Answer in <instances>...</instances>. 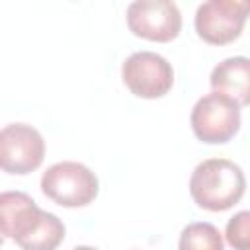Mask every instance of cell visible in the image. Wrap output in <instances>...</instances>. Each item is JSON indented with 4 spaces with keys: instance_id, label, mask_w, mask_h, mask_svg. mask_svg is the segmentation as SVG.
Here are the masks:
<instances>
[{
    "instance_id": "obj_5",
    "label": "cell",
    "mask_w": 250,
    "mask_h": 250,
    "mask_svg": "<svg viewBox=\"0 0 250 250\" xmlns=\"http://www.w3.org/2000/svg\"><path fill=\"white\" fill-rule=\"evenodd\" d=\"M121 76L131 94L145 100L166 96L174 84L172 64L152 51H137L129 55L121 66Z\"/></svg>"
},
{
    "instance_id": "obj_12",
    "label": "cell",
    "mask_w": 250,
    "mask_h": 250,
    "mask_svg": "<svg viewBox=\"0 0 250 250\" xmlns=\"http://www.w3.org/2000/svg\"><path fill=\"white\" fill-rule=\"evenodd\" d=\"M225 238L234 250H250V211H238L229 219Z\"/></svg>"
},
{
    "instance_id": "obj_10",
    "label": "cell",
    "mask_w": 250,
    "mask_h": 250,
    "mask_svg": "<svg viewBox=\"0 0 250 250\" xmlns=\"http://www.w3.org/2000/svg\"><path fill=\"white\" fill-rule=\"evenodd\" d=\"M64 225L62 221L49 213V211H43L39 221L33 225V229L21 236L16 244L21 248V250H57L59 244L64 240Z\"/></svg>"
},
{
    "instance_id": "obj_9",
    "label": "cell",
    "mask_w": 250,
    "mask_h": 250,
    "mask_svg": "<svg viewBox=\"0 0 250 250\" xmlns=\"http://www.w3.org/2000/svg\"><path fill=\"white\" fill-rule=\"evenodd\" d=\"M213 92L225 94L238 105H250V59L229 57L221 61L209 76Z\"/></svg>"
},
{
    "instance_id": "obj_11",
    "label": "cell",
    "mask_w": 250,
    "mask_h": 250,
    "mask_svg": "<svg viewBox=\"0 0 250 250\" xmlns=\"http://www.w3.org/2000/svg\"><path fill=\"white\" fill-rule=\"evenodd\" d=\"M178 250H225V242L215 225L197 221L184 227L178 240Z\"/></svg>"
},
{
    "instance_id": "obj_1",
    "label": "cell",
    "mask_w": 250,
    "mask_h": 250,
    "mask_svg": "<svg viewBox=\"0 0 250 250\" xmlns=\"http://www.w3.org/2000/svg\"><path fill=\"white\" fill-rule=\"evenodd\" d=\"M246 191V178L238 164L229 158H207L195 166L189 178V193L197 207L227 211Z\"/></svg>"
},
{
    "instance_id": "obj_6",
    "label": "cell",
    "mask_w": 250,
    "mask_h": 250,
    "mask_svg": "<svg viewBox=\"0 0 250 250\" xmlns=\"http://www.w3.org/2000/svg\"><path fill=\"white\" fill-rule=\"evenodd\" d=\"M127 27L137 37L166 43L180 35L182 14L170 0H137L127 8Z\"/></svg>"
},
{
    "instance_id": "obj_3",
    "label": "cell",
    "mask_w": 250,
    "mask_h": 250,
    "mask_svg": "<svg viewBox=\"0 0 250 250\" xmlns=\"http://www.w3.org/2000/svg\"><path fill=\"white\" fill-rule=\"evenodd\" d=\"M189 123L199 141L207 145H225L240 129V105L225 94H205L195 102Z\"/></svg>"
},
{
    "instance_id": "obj_2",
    "label": "cell",
    "mask_w": 250,
    "mask_h": 250,
    "mask_svg": "<svg viewBox=\"0 0 250 250\" xmlns=\"http://www.w3.org/2000/svg\"><path fill=\"white\" fill-rule=\"evenodd\" d=\"M98 176L84 164L62 160L41 176V191L61 207H84L98 197Z\"/></svg>"
},
{
    "instance_id": "obj_8",
    "label": "cell",
    "mask_w": 250,
    "mask_h": 250,
    "mask_svg": "<svg viewBox=\"0 0 250 250\" xmlns=\"http://www.w3.org/2000/svg\"><path fill=\"white\" fill-rule=\"evenodd\" d=\"M43 209L23 191H4L0 195V225L4 238L18 242L39 221Z\"/></svg>"
},
{
    "instance_id": "obj_7",
    "label": "cell",
    "mask_w": 250,
    "mask_h": 250,
    "mask_svg": "<svg viewBox=\"0 0 250 250\" xmlns=\"http://www.w3.org/2000/svg\"><path fill=\"white\" fill-rule=\"evenodd\" d=\"M45 141L41 133L25 123H10L0 131V166L6 174L25 176L41 166Z\"/></svg>"
},
{
    "instance_id": "obj_13",
    "label": "cell",
    "mask_w": 250,
    "mask_h": 250,
    "mask_svg": "<svg viewBox=\"0 0 250 250\" xmlns=\"http://www.w3.org/2000/svg\"><path fill=\"white\" fill-rule=\"evenodd\" d=\"M72 250H98V248H94V246H74Z\"/></svg>"
},
{
    "instance_id": "obj_4",
    "label": "cell",
    "mask_w": 250,
    "mask_h": 250,
    "mask_svg": "<svg viewBox=\"0 0 250 250\" xmlns=\"http://www.w3.org/2000/svg\"><path fill=\"white\" fill-rule=\"evenodd\" d=\"M250 18V0H207L195 12V31L209 45H227L240 37Z\"/></svg>"
}]
</instances>
